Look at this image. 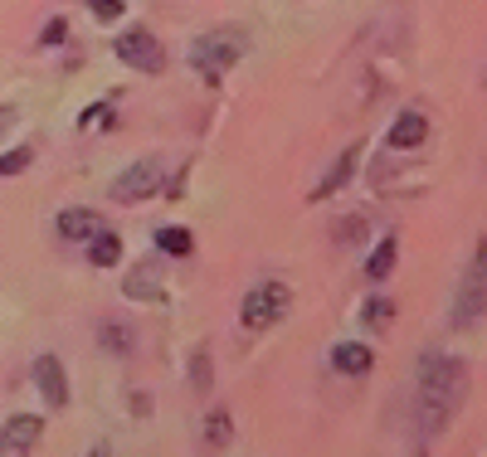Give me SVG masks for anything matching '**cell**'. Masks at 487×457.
<instances>
[{
	"mask_svg": "<svg viewBox=\"0 0 487 457\" xmlns=\"http://www.w3.org/2000/svg\"><path fill=\"white\" fill-rule=\"evenodd\" d=\"M122 292L147 302V297H161V263H137L132 273L122 278Z\"/></svg>",
	"mask_w": 487,
	"mask_h": 457,
	"instance_id": "13",
	"label": "cell"
},
{
	"mask_svg": "<svg viewBox=\"0 0 487 457\" xmlns=\"http://www.w3.org/2000/svg\"><path fill=\"white\" fill-rule=\"evenodd\" d=\"M395 254H400V238L395 234H385V238H380V244H375V254L371 258H365V278H390V273H395Z\"/></svg>",
	"mask_w": 487,
	"mask_h": 457,
	"instance_id": "14",
	"label": "cell"
},
{
	"mask_svg": "<svg viewBox=\"0 0 487 457\" xmlns=\"http://www.w3.org/2000/svg\"><path fill=\"white\" fill-rule=\"evenodd\" d=\"M487 311V238H478V248H473L468 268H463L458 278V297H454V327H478Z\"/></svg>",
	"mask_w": 487,
	"mask_h": 457,
	"instance_id": "2",
	"label": "cell"
},
{
	"mask_svg": "<svg viewBox=\"0 0 487 457\" xmlns=\"http://www.w3.org/2000/svg\"><path fill=\"white\" fill-rule=\"evenodd\" d=\"M157 248H161L166 258H190L195 238H190V228H176V224H166V228H157Z\"/></svg>",
	"mask_w": 487,
	"mask_h": 457,
	"instance_id": "16",
	"label": "cell"
},
{
	"mask_svg": "<svg viewBox=\"0 0 487 457\" xmlns=\"http://www.w3.org/2000/svg\"><path fill=\"white\" fill-rule=\"evenodd\" d=\"M365 234V220L361 214H347V224H337V244H356Z\"/></svg>",
	"mask_w": 487,
	"mask_h": 457,
	"instance_id": "22",
	"label": "cell"
},
{
	"mask_svg": "<svg viewBox=\"0 0 487 457\" xmlns=\"http://www.w3.org/2000/svg\"><path fill=\"white\" fill-rule=\"evenodd\" d=\"M30 161H34V147H15V151H5V156H0V180H5V175H20V171H30Z\"/></svg>",
	"mask_w": 487,
	"mask_h": 457,
	"instance_id": "21",
	"label": "cell"
},
{
	"mask_svg": "<svg viewBox=\"0 0 487 457\" xmlns=\"http://www.w3.org/2000/svg\"><path fill=\"white\" fill-rule=\"evenodd\" d=\"M190 384H195L200 394H210V384H215V365H210V345H195V351H190Z\"/></svg>",
	"mask_w": 487,
	"mask_h": 457,
	"instance_id": "18",
	"label": "cell"
},
{
	"mask_svg": "<svg viewBox=\"0 0 487 457\" xmlns=\"http://www.w3.org/2000/svg\"><path fill=\"white\" fill-rule=\"evenodd\" d=\"M371 365H375V351L361 341H341L337 351H331V370H337V375H371Z\"/></svg>",
	"mask_w": 487,
	"mask_h": 457,
	"instance_id": "12",
	"label": "cell"
},
{
	"mask_svg": "<svg viewBox=\"0 0 487 457\" xmlns=\"http://www.w3.org/2000/svg\"><path fill=\"white\" fill-rule=\"evenodd\" d=\"M361 151H365V141H351L347 151L337 156V161L327 166V175L317 180L312 190H307V200H331L341 185H351V175H356V166H361Z\"/></svg>",
	"mask_w": 487,
	"mask_h": 457,
	"instance_id": "9",
	"label": "cell"
},
{
	"mask_svg": "<svg viewBox=\"0 0 487 457\" xmlns=\"http://www.w3.org/2000/svg\"><path fill=\"white\" fill-rule=\"evenodd\" d=\"M83 457H113V448H108V443H98V448H88Z\"/></svg>",
	"mask_w": 487,
	"mask_h": 457,
	"instance_id": "28",
	"label": "cell"
},
{
	"mask_svg": "<svg viewBox=\"0 0 487 457\" xmlns=\"http://www.w3.org/2000/svg\"><path fill=\"white\" fill-rule=\"evenodd\" d=\"M64 40V20H50V30H44V44H59Z\"/></svg>",
	"mask_w": 487,
	"mask_h": 457,
	"instance_id": "25",
	"label": "cell"
},
{
	"mask_svg": "<svg viewBox=\"0 0 487 457\" xmlns=\"http://www.w3.org/2000/svg\"><path fill=\"white\" fill-rule=\"evenodd\" d=\"M30 380H34V390L44 394V408H64L68 404V375H64V365H59V355H40V360H34Z\"/></svg>",
	"mask_w": 487,
	"mask_h": 457,
	"instance_id": "8",
	"label": "cell"
},
{
	"mask_svg": "<svg viewBox=\"0 0 487 457\" xmlns=\"http://www.w3.org/2000/svg\"><path fill=\"white\" fill-rule=\"evenodd\" d=\"M10 127H15V107H0V137H5Z\"/></svg>",
	"mask_w": 487,
	"mask_h": 457,
	"instance_id": "27",
	"label": "cell"
},
{
	"mask_svg": "<svg viewBox=\"0 0 487 457\" xmlns=\"http://www.w3.org/2000/svg\"><path fill=\"white\" fill-rule=\"evenodd\" d=\"M385 141H390L395 151H414V147H424V141H429V117L414 112V107H410V112H400L395 122H390Z\"/></svg>",
	"mask_w": 487,
	"mask_h": 457,
	"instance_id": "11",
	"label": "cell"
},
{
	"mask_svg": "<svg viewBox=\"0 0 487 457\" xmlns=\"http://www.w3.org/2000/svg\"><path fill=\"white\" fill-rule=\"evenodd\" d=\"M103 351L127 355V351H132V327H122V321H108V327H103Z\"/></svg>",
	"mask_w": 487,
	"mask_h": 457,
	"instance_id": "20",
	"label": "cell"
},
{
	"mask_svg": "<svg viewBox=\"0 0 487 457\" xmlns=\"http://www.w3.org/2000/svg\"><path fill=\"white\" fill-rule=\"evenodd\" d=\"M288 307H293V292L283 282H258V287H248V297L239 302V321H244V331L264 336L288 317Z\"/></svg>",
	"mask_w": 487,
	"mask_h": 457,
	"instance_id": "3",
	"label": "cell"
},
{
	"mask_svg": "<svg viewBox=\"0 0 487 457\" xmlns=\"http://www.w3.org/2000/svg\"><path fill=\"white\" fill-rule=\"evenodd\" d=\"M132 408H137V418H147L151 414V394H132Z\"/></svg>",
	"mask_w": 487,
	"mask_h": 457,
	"instance_id": "26",
	"label": "cell"
},
{
	"mask_svg": "<svg viewBox=\"0 0 487 457\" xmlns=\"http://www.w3.org/2000/svg\"><path fill=\"white\" fill-rule=\"evenodd\" d=\"M103 117H108V103H98V107H88V112H83V127H93V122H103Z\"/></svg>",
	"mask_w": 487,
	"mask_h": 457,
	"instance_id": "24",
	"label": "cell"
},
{
	"mask_svg": "<svg viewBox=\"0 0 487 457\" xmlns=\"http://www.w3.org/2000/svg\"><path fill=\"white\" fill-rule=\"evenodd\" d=\"M113 54L122 58L127 68H137V74H161V68H166L161 40H157V34H147V30H122L113 40Z\"/></svg>",
	"mask_w": 487,
	"mask_h": 457,
	"instance_id": "6",
	"label": "cell"
},
{
	"mask_svg": "<svg viewBox=\"0 0 487 457\" xmlns=\"http://www.w3.org/2000/svg\"><path fill=\"white\" fill-rule=\"evenodd\" d=\"M361 321L371 331H385L390 321H395V302H390V297H371V302H365V311H361Z\"/></svg>",
	"mask_w": 487,
	"mask_h": 457,
	"instance_id": "19",
	"label": "cell"
},
{
	"mask_svg": "<svg viewBox=\"0 0 487 457\" xmlns=\"http://www.w3.org/2000/svg\"><path fill=\"white\" fill-rule=\"evenodd\" d=\"M230 438H234V424H230V414H224V408H215V414H205V448H210V453H224V448H230Z\"/></svg>",
	"mask_w": 487,
	"mask_h": 457,
	"instance_id": "17",
	"label": "cell"
},
{
	"mask_svg": "<svg viewBox=\"0 0 487 457\" xmlns=\"http://www.w3.org/2000/svg\"><path fill=\"white\" fill-rule=\"evenodd\" d=\"M88 263L93 268H117V263H122V238H117L113 228H103V234L88 244Z\"/></svg>",
	"mask_w": 487,
	"mask_h": 457,
	"instance_id": "15",
	"label": "cell"
},
{
	"mask_svg": "<svg viewBox=\"0 0 487 457\" xmlns=\"http://www.w3.org/2000/svg\"><path fill=\"white\" fill-rule=\"evenodd\" d=\"M244 44L248 40L239 30H210V34H200V40H195L190 64H195L205 78H220V74H230V68L244 58Z\"/></svg>",
	"mask_w": 487,
	"mask_h": 457,
	"instance_id": "4",
	"label": "cell"
},
{
	"mask_svg": "<svg viewBox=\"0 0 487 457\" xmlns=\"http://www.w3.org/2000/svg\"><path fill=\"white\" fill-rule=\"evenodd\" d=\"M98 234H103V220L88 210V204H68V210H59V238H64V244H93Z\"/></svg>",
	"mask_w": 487,
	"mask_h": 457,
	"instance_id": "10",
	"label": "cell"
},
{
	"mask_svg": "<svg viewBox=\"0 0 487 457\" xmlns=\"http://www.w3.org/2000/svg\"><path fill=\"white\" fill-rule=\"evenodd\" d=\"M40 438H44V418H40V414H15V418H5V424H0V457L30 453Z\"/></svg>",
	"mask_w": 487,
	"mask_h": 457,
	"instance_id": "7",
	"label": "cell"
},
{
	"mask_svg": "<svg viewBox=\"0 0 487 457\" xmlns=\"http://www.w3.org/2000/svg\"><path fill=\"white\" fill-rule=\"evenodd\" d=\"M419 384H414V414H419V428L424 433H438L448 424V414L458 408L463 390H468V380H463V365L454 355H424L419 360Z\"/></svg>",
	"mask_w": 487,
	"mask_h": 457,
	"instance_id": "1",
	"label": "cell"
},
{
	"mask_svg": "<svg viewBox=\"0 0 487 457\" xmlns=\"http://www.w3.org/2000/svg\"><path fill=\"white\" fill-rule=\"evenodd\" d=\"M482 83H487V78H482Z\"/></svg>",
	"mask_w": 487,
	"mask_h": 457,
	"instance_id": "29",
	"label": "cell"
},
{
	"mask_svg": "<svg viewBox=\"0 0 487 457\" xmlns=\"http://www.w3.org/2000/svg\"><path fill=\"white\" fill-rule=\"evenodd\" d=\"M88 10H93L98 20H122V15H127L122 0H88Z\"/></svg>",
	"mask_w": 487,
	"mask_h": 457,
	"instance_id": "23",
	"label": "cell"
},
{
	"mask_svg": "<svg viewBox=\"0 0 487 457\" xmlns=\"http://www.w3.org/2000/svg\"><path fill=\"white\" fill-rule=\"evenodd\" d=\"M161 175L166 171H161L157 156H141V161H132L122 175L113 180L108 195H113V204H141L147 195H157V190H161Z\"/></svg>",
	"mask_w": 487,
	"mask_h": 457,
	"instance_id": "5",
	"label": "cell"
}]
</instances>
